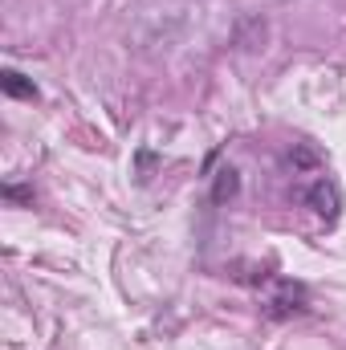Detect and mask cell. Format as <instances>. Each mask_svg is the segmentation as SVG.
<instances>
[{
    "instance_id": "obj_1",
    "label": "cell",
    "mask_w": 346,
    "mask_h": 350,
    "mask_svg": "<svg viewBox=\"0 0 346 350\" xmlns=\"http://www.w3.org/2000/svg\"><path fill=\"white\" fill-rule=\"evenodd\" d=\"M302 204H306L314 216H322L326 224H334L338 212H343V187H338L330 175H318V179L302 191Z\"/></svg>"
},
{
    "instance_id": "obj_2",
    "label": "cell",
    "mask_w": 346,
    "mask_h": 350,
    "mask_svg": "<svg viewBox=\"0 0 346 350\" xmlns=\"http://www.w3.org/2000/svg\"><path fill=\"white\" fill-rule=\"evenodd\" d=\"M306 310V289L293 285V281H277V293L269 297L265 314L269 318H289V314H302Z\"/></svg>"
},
{
    "instance_id": "obj_3",
    "label": "cell",
    "mask_w": 346,
    "mask_h": 350,
    "mask_svg": "<svg viewBox=\"0 0 346 350\" xmlns=\"http://www.w3.org/2000/svg\"><path fill=\"white\" fill-rule=\"evenodd\" d=\"M237 196H241V172H237V167H220V172L212 175V204L224 208V204H232Z\"/></svg>"
},
{
    "instance_id": "obj_4",
    "label": "cell",
    "mask_w": 346,
    "mask_h": 350,
    "mask_svg": "<svg viewBox=\"0 0 346 350\" xmlns=\"http://www.w3.org/2000/svg\"><path fill=\"white\" fill-rule=\"evenodd\" d=\"M0 90L8 98H25V102H37V86L33 78H25L21 70H0Z\"/></svg>"
},
{
    "instance_id": "obj_5",
    "label": "cell",
    "mask_w": 346,
    "mask_h": 350,
    "mask_svg": "<svg viewBox=\"0 0 346 350\" xmlns=\"http://www.w3.org/2000/svg\"><path fill=\"white\" fill-rule=\"evenodd\" d=\"M310 163H318V151H314V147H297L293 167H310Z\"/></svg>"
},
{
    "instance_id": "obj_6",
    "label": "cell",
    "mask_w": 346,
    "mask_h": 350,
    "mask_svg": "<svg viewBox=\"0 0 346 350\" xmlns=\"http://www.w3.org/2000/svg\"><path fill=\"white\" fill-rule=\"evenodd\" d=\"M4 196H8V200H21V204H33V187H12V183H8Z\"/></svg>"
}]
</instances>
